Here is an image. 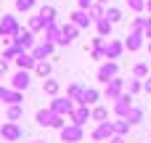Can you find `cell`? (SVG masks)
<instances>
[{
	"mask_svg": "<svg viewBox=\"0 0 151 143\" xmlns=\"http://www.w3.org/2000/svg\"><path fill=\"white\" fill-rule=\"evenodd\" d=\"M35 122H37L40 127H53V130H61V127L66 125V117L56 114V111L48 106V109H40V111L35 114Z\"/></svg>",
	"mask_w": 151,
	"mask_h": 143,
	"instance_id": "cell-1",
	"label": "cell"
},
{
	"mask_svg": "<svg viewBox=\"0 0 151 143\" xmlns=\"http://www.w3.org/2000/svg\"><path fill=\"white\" fill-rule=\"evenodd\" d=\"M19 32H21L19 19H16L13 13H5V16L0 19V37H3V40H13Z\"/></svg>",
	"mask_w": 151,
	"mask_h": 143,
	"instance_id": "cell-2",
	"label": "cell"
},
{
	"mask_svg": "<svg viewBox=\"0 0 151 143\" xmlns=\"http://www.w3.org/2000/svg\"><path fill=\"white\" fill-rule=\"evenodd\" d=\"M0 138H3L5 143H16V141L24 138V130H21L19 122H11V119H8V122L0 125Z\"/></svg>",
	"mask_w": 151,
	"mask_h": 143,
	"instance_id": "cell-3",
	"label": "cell"
},
{
	"mask_svg": "<svg viewBox=\"0 0 151 143\" xmlns=\"http://www.w3.org/2000/svg\"><path fill=\"white\" fill-rule=\"evenodd\" d=\"M58 135H61V143H80L85 138V130H82L80 125H74V122H66V125L58 130Z\"/></svg>",
	"mask_w": 151,
	"mask_h": 143,
	"instance_id": "cell-4",
	"label": "cell"
},
{
	"mask_svg": "<svg viewBox=\"0 0 151 143\" xmlns=\"http://www.w3.org/2000/svg\"><path fill=\"white\" fill-rule=\"evenodd\" d=\"M117 74H119V64H117V61H111V58H106V61L98 66V72H96L98 82H104V85H106L109 80H114Z\"/></svg>",
	"mask_w": 151,
	"mask_h": 143,
	"instance_id": "cell-5",
	"label": "cell"
},
{
	"mask_svg": "<svg viewBox=\"0 0 151 143\" xmlns=\"http://www.w3.org/2000/svg\"><path fill=\"white\" fill-rule=\"evenodd\" d=\"M77 103L69 98V96H53V101H50V109L56 111V114H61V117H66L69 119V114H72V109H74Z\"/></svg>",
	"mask_w": 151,
	"mask_h": 143,
	"instance_id": "cell-6",
	"label": "cell"
},
{
	"mask_svg": "<svg viewBox=\"0 0 151 143\" xmlns=\"http://www.w3.org/2000/svg\"><path fill=\"white\" fill-rule=\"evenodd\" d=\"M125 90H127V85H125V80L117 74L114 80H109V82H106V88H104V96H106L109 101H117V98H119Z\"/></svg>",
	"mask_w": 151,
	"mask_h": 143,
	"instance_id": "cell-7",
	"label": "cell"
},
{
	"mask_svg": "<svg viewBox=\"0 0 151 143\" xmlns=\"http://www.w3.org/2000/svg\"><path fill=\"white\" fill-rule=\"evenodd\" d=\"M13 45H16L19 50H32V48L37 45V40H35V32H32V29H21V32L13 37Z\"/></svg>",
	"mask_w": 151,
	"mask_h": 143,
	"instance_id": "cell-8",
	"label": "cell"
},
{
	"mask_svg": "<svg viewBox=\"0 0 151 143\" xmlns=\"http://www.w3.org/2000/svg\"><path fill=\"white\" fill-rule=\"evenodd\" d=\"M111 135H114V122H109V119H106V122H98V125L93 127V133H90V138L98 141V143L109 141Z\"/></svg>",
	"mask_w": 151,
	"mask_h": 143,
	"instance_id": "cell-9",
	"label": "cell"
},
{
	"mask_svg": "<svg viewBox=\"0 0 151 143\" xmlns=\"http://www.w3.org/2000/svg\"><path fill=\"white\" fill-rule=\"evenodd\" d=\"M111 109H114V114H117V117H127V111L133 109V93H127V90H125V93L111 103Z\"/></svg>",
	"mask_w": 151,
	"mask_h": 143,
	"instance_id": "cell-10",
	"label": "cell"
},
{
	"mask_svg": "<svg viewBox=\"0 0 151 143\" xmlns=\"http://www.w3.org/2000/svg\"><path fill=\"white\" fill-rule=\"evenodd\" d=\"M29 82H32V74H29L27 69H16L13 77H11V88H13V90H21V93L29 88Z\"/></svg>",
	"mask_w": 151,
	"mask_h": 143,
	"instance_id": "cell-11",
	"label": "cell"
},
{
	"mask_svg": "<svg viewBox=\"0 0 151 143\" xmlns=\"http://www.w3.org/2000/svg\"><path fill=\"white\" fill-rule=\"evenodd\" d=\"M69 122H74V125H80V127H85V125L90 122V106L77 103V106L72 109V114H69Z\"/></svg>",
	"mask_w": 151,
	"mask_h": 143,
	"instance_id": "cell-12",
	"label": "cell"
},
{
	"mask_svg": "<svg viewBox=\"0 0 151 143\" xmlns=\"http://www.w3.org/2000/svg\"><path fill=\"white\" fill-rule=\"evenodd\" d=\"M77 34H80V27H77L74 21L61 24V40H58V45H69V42H74Z\"/></svg>",
	"mask_w": 151,
	"mask_h": 143,
	"instance_id": "cell-13",
	"label": "cell"
},
{
	"mask_svg": "<svg viewBox=\"0 0 151 143\" xmlns=\"http://www.w3.org/2000/svg\"><path fill=\"white\" fill-rule=\"evenodd\" d=\"M53 50H56V42L42 40V42H37V45L32 48V56H35L37 61H45V58H50V56H53Z\"/></svg>",
	"mask_w": 151,
	"mask_h": 143,
	"instance_id": "cell-14",
	"label": "cell"
},
{
	"mask_svg": "<svg viewBox=\"0 0 151 143\" xmlns=\"http://www.w3.org/2000/svg\"><path fill=\"white\" fill-rule=\"evenodd\" d=\"M0 101H3L5 106H11V103H21V101H24V93H21V90H13V88L0 85Z\"/></svg>",
	"mask_w": 151,
	"mask_h": 143,
	"instance_id": "cell-15",
	"label": "cell"
},
{
	"mask_svg": "<svg viewBox=\"0 0 151 143\" xmlns=\"http://www.w3.org/2000/svg\"><path fill=\"white\" fill-rule=\"evenodd\" d=\"M90 58H96V61H104L106 58V37H93V42H90Z\"/></svg>",
	"mask_w": 151,
	"mask_h": 143,
	"instance_id": "cell-16",
	"label": "cell"
},
{
	"mask_svg": "<svg viewBox=\"0 0 151 143\" xmlns=\"http://www.w3.org/2000/svg\"><path fill=\"white\" fill-rule=\"evenodd\" d=\"M69 21H74L80 29H85V27H90V24H93V16H90V11H85V8H77V11L69 16Z\"/></svg>",
	"mask_w": 151,
	"mask_h": 143,
	"instance_id": "cell-17",
	"label": "cell"
},
{
	"mask_svg": "<svg viewBox=\"0 0 151 143\" xmlns=\"http://www.w3.org/2000/svg\"><path fill=\"white\" fill-rule=\"evenodd\" d=\"M143 40H146L143 32L130 29V34H127V40H125V50H141V48H143Z\"/></svg>",
	"mask_w": 151,
	"mask_h": 143,
	"instance_id": "cell-18",
	"label": "cell"
},
{
	"mask_svg": "<svg viewBox=\"0 0 151 143\" xmlns=\"http://www.w3.org/2000/svg\"><path fill=\"white\" fill-rule=\"evenodd\" d=\"M19 69H27V72H32L35 69V64H37V58L32 56V50H21L19 56H16V61H13Z\"/></svg>",
	"mask_w": 151,
	"mask_h": 143,
	"instance_id": "cell-19",
	"label": "cell"
},
{
	"mask_svg": "<svg viewBox=\"0 0 151 143\" xmlns=\"http://www.w3.org/2000/svg\"><path fill=\"white\" fill-rule=\"evenodd\" d=\"M122 50H125V42H119V40H114V37H109V40H106V58H111V61H117V58L122 56Z\"/></svg>",
	"mask_w": 151,
	"mask_h": 143,
	"instance_id": "cell-20",
	"label": "cell"
},
{
	"mask_svg": "<svg viewBox=\"0 0 151 143\" xmlns=\"http://www.w3.org/2000/svg\"><path fill=\"white\" fill-rule=\"evenodd\" d=\"M66 96H69L74 103H82V96H85V85H82V82H69V85H66Z\"/></svg>",
	"mask_w": 151,
	"mask_h": 143,
	"instance_id": "cell-21",
	"label": "cell"
},
{
	"mask_svg": "<svg viewBox=\"0 0 151 143\" xmlns=\"http://www.w3.org/2000/svg\"><path fill=\"white\" fill-rule=\"evenodd\" d=\"M42 40H48V42H56V45H58V40H61V24H58V21L48 24V27H45V37H42Z\"/></svg>",
	"mask_w": 151,
	"mask_h": 143,
	"instance_id": "cell-22",
	"label": "cell"
},
{
	"mask_svg": "<svg viewBox=\"0 0 151 143\" xmlns=\"http://www.w3.org/2000/svg\"><path fill=\"white\" fill-rule=\"evenodd\" d=\"M37 16H40V19H42V24L48 27V24H53V21H56V8H53V5H40V8H37Z\"/></svg>",
	"mask_w": 151,
	"mask_h": 143,
	"instance_id": "cell-23",
	"label": "cell"
},
{
	"mask_svg": "<svg viewBox=\"0 0 151 143\" xmlns=\"http://www.w3.org/2000/svg\"><path fill=\"white\" fill-rule=\"evenodd\" d=\"M93 24H96V29H98V34H101V37H111V29H114V24H111V21H109L106 16L96 19Z\"/></svg>",
	"mask_w": 151,
	"mask_h": 143,
	"instance_id": "cell-24",
	"label": "cell"
},
{
	"mask_svg": "<svg viewBox=\"0 0 151 143\" xmlns=\"http://www.w3.org/2000/svg\"><path fill=\"white\" fill-rule=\"evenodd\" d=\"M32 72H35L37 77H42V80H45V77H50V72H53V64H50L48 58H45V61H37Z\"/></svg>",
	"mask_w": 151,
	"mask_h": 143,
	"instance_id": "cell-25",
	"label": "cell"
},
{
	"mask_svg": "<svg viewBox=\"0 0 151 143\" xmlns=\"http://www.w3.org/2000/svg\"><path fill=\"white\" fill-rule=\"evenodd\" d=\"M98 98H101V93H98L96 88H85V96H82V106H96V103H98Z\"/></svg>",
	"mask_w": 151,
	"mask_h": 143,
	"instance_id": "cell-26",
	"label": "cell"
},
{
	"mask_svg": "<svg viewBox=\"0 0 151 143\" xmlns=\"http://www.w3.org/2000/svg\"><path fill=\"white\" fill-rule=\"evenodd\" d=\"M5 117H8L11 122H19V119L24 117V106H21V103H11V106L5 109Z\"/></svg>",
	"mask_w": 151,
	"mask_h": 143,
	"instance_id": "cell-27",
	"label": "cell"
},
{
	"mask_svg": "<svg viewBox=\"0 0 151 143\" xmlns=\"http://www.w3.org/2000/svg\"><path fill=\"white\" fill-rule=\"evenodd\" d=\"M90 119L93 122H106L109 119V109L106 106H90Z\"/></svg>",
	"mask_w": 151,
	"mask_h": 143,
	"instance_id": "cell-28",
	"label": "cell"
},
{
	"mask_svg": "<svg viewBox=\"0 0 151 143\" xmlns=\"http://www.w3.org/2000/svg\"><path fill=\"white\" fill-rule=\"evenodd\" d=\"M42 90H45L48 96H58L61 85H58V80H50V77H45V80H42Z\"/></svg>",
	"mask_w": 151,
	"mask_h": 143,
	"instance_id": "cell-29",
	"label": "cell"
},
{
	"mask_svg": "<svg viewBox=\"0 0 151 143\" xmlns=\"http://www.w3.org/2000/svg\"><path fill=\"white\" fill-rule=\"evenodd\" d=\"M130 127H133V125H130L125 117H117V122H114V135H127Z\"/></svg>",
	"mask_w": 151,
	"mask_h": 143,
	"instance_id": "cell-30",
	"label": "cell"
},
{
	"mask_svg": "<svg viewBox=\"0 0 151 143\" xmlns=\"http://www.w3.org/2000/svg\"><path fill=\"white\" fill-rule=\"evenodd\" d=\"M130 125H141L143 122V109H138V106H133L130 111H127V117H125Z\"/></svg>",
	"mask_w": 151,
	"mask_h": 143,
	"instance_id": "cell-31",
	"label": "cell"
},
{
	"mask_svg": "<svg viewBox=\"0 0 151 143\" xmlns=\"http://www.w3.org/2000/svg\"><path fill=\"white\" fill-rule=\"evenodd\" d=\"M106 19H109L111 24H117V21H122V11H119L117 5H106Z\"/></svg>",
	"mask_w": 151,
	"mask_h": 143,
	"instance_id": "cell-32",
	"label": "cell"
},
{
	"mask_svg": "<svg viewBox=\"0 0 151 143\" xmlns=\"http://www.w3.org/2000/svg\"><path fill=\"white\" fill-rule=\"evenodd\" d=\"M19 53H21V50H19V48H16V45H13V42H8V45H5V50H3V56H0V58H5V61H16V56H19Z\"/></svg>",
	"mask_w": 151,
	"mask_h": 143,
	"instance_id": "cell-33",
	"label": "cell"
},
{
	"mask_svg": "<svg viewBox=\"0 0 151 143\" xmlns=\"http://www.w3.org/2000/svg\"><path fill=\"white\" fill-rule=\"evenodd\" d=\"M27 29H32V32L37 34V32H45V24H42V19H40V16H32V19H29V24H27Z\"/></svg>",
	"mask_w": 151,
	"mask_h": 143,
	"instance_id": "cell-34",
	"label": "cell"
},
{
	"mask_svg": "<svg viewBox=\"0 0 151 143\" xmlns=\"http://www.w3.org/2000/svg\"><path fill=\"white\" fill-rule=\"evenodd\" d=\"M88 11H90L93 21H96V19H101V16H106V5H101V3H93V5H90Z\"/></svg>",
	"mask_w": 151,
	"mask_h": 143,
	"instance_id": "cell-35",
	"label": "cell"
},
{
	"mask_svg": "<svg viewBox=\"0 0 151 143\" xmlns=\"http://www.w3.org/2000/svg\"><path fill=\"white\" fill-rule=\"evenodd\" d=\"M143 90V80H138V77H133L130 82H127V93H133V96H138Z\"/></svg>",
	"mask_w": 151,
	"mask_h": 143,
	"instance_id": "cell-36",
	"label": "cell"
},
{
	"mask_svg": "<svg viewBox=\"0 0 151 143\" xmlns=\"http://www.w3.org/2000/svg\"><path fill=\"white\" fill-rule=\"evenodd\" d=\"M133 77L146 80V77H149V66H146V64H135V66H133Z\"/></svg>",
	"mask_w": 151,
	"mask_h": 143,
	"instance_id": "cell-37",
	"label": "cell"
},
{
	"mask_svg": "<svg viewBox=\"0 0 151 143\" xmlns=\"http://www.w3.org/2000/svg\"><path fill=\"white\" fill-rule=\"evenodd\" d=\"M13 5H16V11H19V13H27V11H32V8H35V0H16Z\"/></svg>",
	"mask_w": 151,
	"mask_h": 143,
	"instance_id": "cell-38",
	"label": "cell"
},
{
	"mask_svg": "<svg viewBox=\"0 0 151 143\" xmlns=\"http://www.w3.org/2000/svg\"><path fill=\"white\" fill-rule=\"evenodd\" d=\"M125 3H127V8L135 11V13H143V11H146V0H125Z\"/></svg>",
	"mask_w": 151,
	"mask_h": 143,
	"instance_id": "cell-39",
	"label": "cell"
},
{
	"mask_svg": "<svg viewBox=\"0 0 151 143\" xmlns=\"http://www.w3.org/2000/svg\"><path fill=\"white\" fill-rule=\"evenodd\" d=\"M143 27H146V16H135L130 24V29H135V32H143Z\"/></svg>",
	"mask_w": 151,
	"mask_h": 143,
	"instance_id": "cell-40",
	"label": "cell"
},
{
	"mask_svg": "<svg viewBox=\"0 0 151 143\" xmlns=\"http://www.w3.org/2000/svg\"><path fill=\"white\" fill-rule=\"evenodd\" d=\"M143 34L151 40V16H146V27H143Z\"/></svg>",
	"mask_w": 151,
	"mask_h": 143,
	"instance_id": "cell-41",
	"label": "cell"
},
{
	"mask_svg": "<svg viewBox=\"0 0 151 143\" xmlns=\"http://www.w3.org/2000/svg\"><path fill=\"white\" fill-rule=\"evenodd\" d=\"M93 3H96V0H77V5H80V8H85V11H88Z\"/></svg>",
	"mask_w": 151,
	"mask_h": 143,
	"instance_id": "cell-42",
	"label": "cell"
},
{
	"mask_svg": "<svg viewBox=\"0 0 151 143\" xmlns=\"http://www.w3.org/2000/svg\"><path fill=\"white\" fill-rule=\"evenodd\" d=\"M109 143H127V141H125V135H111Z\"/></svg>",
	"mask_w": 151,
	"mask_h": 143,
	"instance_id": "cell-43",
	"label": "cell"
},
{
	"mask_svg": "<svg viewBox=\"0 0 151 143\" xmlns=\"http://www.w3.org/2000/svg\"><path fill=\"white\" fill-rule=\"evenodd\" d=\"M0 74H8V61L0 58Z\"/></svg>",
	"mask_w": 151,
	"mask_h": 143,
	"instance_id": "cell-44",
	"label": "cell"
},
{
	"mask_svg": "<svg viewBox=\"0 0 151 143\" xmlns=\"http://www.w3.org/2000/svg\"><path fill=\"white\" fill-rule=\"evenodd\" d=\"M143 90L151 96V77H146V80H143Z\"/></svg>",
	"mask_w": 151,
	"mask_h": 143,
	"instance_id": "cell-45",
	"label": "cell"
},
{
	"mask_svg": "<svg viewBox=\"0 0 151 143\" xmlns=\"http://www.w3.org/2000/svg\"><path fill=\"white\" fill-rule=\"evenodd\" d=\"M96 3H101V5H109V3H111V0H96Z\"/></svg>",
	"mask_w": 151,
	"mask_h": 143,
	"instance_id": "cell-46",
	"label": "cell"
},
{
	"mask_svg": "<svg viewBox=\"0 0 151 143\" xmlns=\"http://www.w3.org/2000/svg\"><path fill=\"white\" fill-rule=\"evenodd\" d=\"M146 11H149V13H151V0H146Z\"/></svg>",
	"mask_w": 151,
	"mask_h": 143,
	"instance_id": "cell-47",
	"label": "cell"
},
{
	"mask_svg": "<svg viewBox=\"0 0 151 143\" xmlns=\"http://www.w3.org/2000/svg\"><path fill=\"white\" fill-rule=\"evenodd\" d=\"M32 143H45V141H32Z\"/></svg>",
	"mask_w": 151,
	"mask_h": 143,
	"instance_id": "cell-48",
	"label": "cell"
},
{
	"mask_svg": "<svg viewBox=\"0 0 151 143\" xmlns=\"http://www.w3.org/2000/svg\"><path fill=\"white\" fill-rule=\"evenodd\" d=\"M149 53H151V40H149Z\"/></svg>",
	"mask_w": 151,
	"mask_h": 143,
	"instance_id": "cell-49",
	"label": "cell"
},
{
	"mask_svg": "<svg viewBox=\"0 0 151 143\" xmlns=\"http://www.w3.org/2000/svg\"><path fill=\"white\" fill-rule=\"evenodd\" d=\"M93 143H98V141H93Z\"/></svg>",
	"mask_w": 151,
	"mask_h": 143,
	"instance_id": "cell-50",
	"label": "cell"
}]
</instances>
